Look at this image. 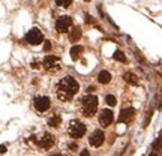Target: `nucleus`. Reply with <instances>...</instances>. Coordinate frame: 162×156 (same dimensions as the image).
I'll return each mask as SVG.
<instances>
[{"label":"nucleus","mask_w":162,"mask_h":156,"mask_svg":"<svg viewBox=\"0 0 162 156\" xmlns=\"http://www.w3.org/2000/svg\"><path fill=\"white\" fill-rule=\"evenodd\" d=\"M68 134L71 138H81L86 134V125L80 120H71L69 126H68Z\"/></svg>","instance_id":"3"},{"label":"nucleus","mask_w":162,"mask_h":156,"mask_svg":"<svg viewBox=\"0 0 162 156\" xmlns=\"http://www.w3.org/2000/svg\"><path fill=\"white\" fill-rule=\"evenodd\" d=\"M105 101H107V104H108V105H110V107H114L116 105V96H113V95H107V98H105Z\"/></svg>","instance_id":"19"},{"label":"nucleus","mask_w":162,"mask_h":156,"mask_svg":"<svg viewBox=\"0 0 162 156\" xmlns=\"http://www.w3.org/2000/svg\"><path fill=\"white\" fill-rule=\"evenodd\" d=\"M5 152H6V147L2 146V147H0V153H5Z\"/></svg>","instance_id":"23"},{"label":"nucleus","mask_w":162,"mask_h":156,"mask_svg":"<svg viewBox=\"0 0 162 156\" xmlns=\"http://www.w3.org/2000/svg\"><path fill=\"white\" fill-rule=\"evenodd\" d=\"M93 90H95V87H93V86H90V87H87V92H89V93H92Z\"/></svg>","instance_id":"21"},{"label":"nucleus","mask_w":162,"mask_h":156,"mask_svg":"<svg viewBox=\"0 0 162 156\" xmlns=\"http://www.w3.org/2000/svg\"><path fill=\"white\" fill-rule=\"evenodd\" d=\"M104 141H105V135L102 131H99V129L92 134V137H90V140H89V143L93 147H101L104 144Z\"/></svg>","instance_id":"9"},{"label":"nucleus","mask_w":162,"mask_h":156,"mask_svg":"<svg viewBox=\"0 0 162 156\" xmlns=\"http://www.w3.org/2000/svg\"><path fill=\"white\" fill-rule=\"evenodd\" d=\"M134 114H135V110L134 108H125V110H122L120 111V116H119V122L128 123L129 120L134 117Z\"/></svg>","instance_id":"11"},{"label":"nucleus","mask_w":162,"mask_h":156,"mask_svg":"<svg viewBox=\"0 0 162 156\" xmlns=\"http://www.w3.org/2000/svg\"><path fill=\"white\" fill-rule=\"evenodd\" d=\"M81 53H83V47H81V45H74V47L71 48V57H72V60H78Z\"/></svg>","instance_id":"14"},{"label":"nucleus","mask_w":162,"mask_h":156,"mask_svg":"<svg viewBox=\"0 0 162 156\" xmlns=\"http://www.w3.org/2000/svg\"><path fill=\"white\" fill-rule=\"evenodd\" d=\"M113 120H114V116H113V113L110 110H104L101 113V116H99V123H101L104 128L105 126H110L113 123Z\"/></svg>","instance_id":"10"},{"label":"nucleus","mask_w":162,"mask_h":156,"mask_svg":"<svg viewBox=\"0 0 162 156\" xmlns=\"http://www.w3.org/2000/svg\"><path fill=\"white\" fill-rule=\"evenodd\" d=\"M72 26V18L71 17H60V18L56 21V30L60 33H65L69 30V27Z\"/></svg>","instance_id":"6"},{"label":"nucleus","mask_w":162,"mask_h":156,"mask_svg":"<svg viewBox=\"0 0 162 156\" xmlns=\"http://www.w3.org/2000/svg\"><path fill=\"white\" fill-rule=\"evenodd\" d=\"M60 122H62V119H60V116H54V117H51V119L48 120V125H50L51 128H59Z\"/></svg>","instance_id":"16"},{"label":"nucleus","mask_w":162,"mask_h":156,"mask_svg":"<svg viewBox=\"0 0 162 156\" xmlns=\"http://www.w3.org/2000/svg\"><path fill=\"white\" fill-rule=\"evenodd\" d=\"M116 60H119V62H122V63H125L126 62V57H125V54L122 53V51L120 50H117L116 51V53H114V56H113Z\"/></svg>","instance_id":"17"},{"label":"nucleus","mask_w":162,"mask_h":156,"mask_svg":"<svg viewBox=\"0 0 162 156\" xmlns=\"http://www.w3.org/2000/svg\"><path fill=\"white\" fill-rule=\"evenodd\" d=\"M44 68L48 71H59L60 69V59L56 56H47L44 59Z\"/></svg>","instance_id":"5"},{"label":"nucleus","mask_w":162,"mask_h":156,"mask_svg":"<svg viewBox=\"0 0 162 156\" xmlns=\"http://www.w3.org/2000/svg\"><path fill=\"white\" fill-rule=\"evenodd\" d=\"M86 2H89V0H86Z\"/></svg>","instance_id":"25"},{"label":"nucleus","mask_w":162,"mask_h":156,"mask_svg":"<svg viewBox=\"0 0 162 156\" xmlns=\"http://www.w3.org/2000/svg\"><path fill=\"white\" fill-rule=\"evenodd\" d=\"M57 6H62V8H69L72 5V0H56Z\"/></svg>","instance_id":"18"},{"label":"nucleus","mask_w":162,"mask_h":156,"mask_svg":"<svg viewBox=\"0 0 162 156\" xmlns=\"http://www.w3.org/2000/svg\"><path fill=\"white\" fill-rule=\"evenodd\" d=\"M69 147H71V149H72V150H77V144H74V143H72V144H71Z\"/></svg>","instance_id":"22"},{"label":"nucleus","mask_w":162,"mask_h":156,"mask_svg":"<svg viewBox=\"0 0 162 156\" xmlns=\"http://www.w3.org/2000/svg\"><path fill=\"white\" fill-rule=\"evenodd\" d=\"M98 81L101 83V84H108L111 81V74L108 72V71H101L98 75Z\"/></svg>","instance_id":"12"},{"label":"nucleus","mask_w":162,"mask_h":156,"mask_svg":"<svg viewBox=\"0 0 162 156\" xmlns=\"http://www.w3.org/2000/svg\"><path fill=\"white\" fill-rule=\"evenodd\" d=\"M54 143H56V140H54V137L48 132H45L42 135V138H39L38 141H36V144H38L41 149H51V147L54 146Z\"/></svg>","instance_id":"7"},{"label":"nucleus","mask_w":162,"mask_h":156,"mask_svg":"<svg viewBox=\"0 0 162 156\" xmlns=\"http://www.w3.org/2000/svg\"><path fill=\"white\" fill-rule=\"evenodd\" d=\"M44 51H51V42L50 41L44 42Z\"/></svg>","instance_id":"20"},{"label":"nucleus","mask_w":162,"mask_h":156,"mask_svg":"<svg viewBox=\"0 0 162 156\" xmlns=\"http://www.w3.org/2000/svg\"><path fill=\"white\" fill-rule=\"evenodd\" d=\"M69 38L72 42H77L80 38H81V29L80 27H74L71 30V35H69Z\"/></svg>","instance_id":"15"},{"label":"nucleus","mask_w":162,"mask_h":156,"mask_svg":"<svg viewBox=\"0 0 162 156\" xmlns=\"http://www.w3.org/2000/svg\"><path fill=\"white\" fill-rule=\"evenodd\" d=\"M42 39H44V36H42L41 30H38V29H32V30L27 32V35H26V41L29 42V44H32V45L41 44Z\"/></svg>","instance_id":"4"},{"label":"nucleus","mask_w":162,"mask_h":156,"mask_svg":"<svg viewBox=\"0 0 162 156\" xmlns=\"http://www.w3.org/2000/svg\"><path fill=\"white\" fill-rule=\"evenodd\" d=\"M123 78H125L126 83H129V84H132V86H137V84H138V77L135 75V74H132V72H126V74L123 75Z\"/></svg>","instance_id":"13"},{"label":"nucleus","mask_w":162,"mask_h":156,"mask_svg":"<svg viewBox=\"0 0 162 156\" xmlns=\"http://www.w3.org/2000/svg\"><path fill=\"white\" fill-rule=\"evenodd\" d=\"M33 105H35V108L38 111L44 113V111H47L50 108V99L47 96H38V98H35Z\"/></svg>","instance_id":"8"},{"label":"nucleus","mask_w":162,"mask_h":156,"mask_svg":"<svg viewBox=\"0 0 162 156\" xmlns=\"http://www.w3.org/2000/svg\"><path fill=\"white\" fill-rule=\"evenodd\" d=\"M81 155H83V156H89V152L87 150H83V152H81Z\"/></svg>","instance_id":"24"},{"label":"nucleus","mask_w":162,"mask_h":156,"mask_svg":"<svg viewBox=\"0 0 162 156\" xmlns=\"http://www.w3.org/2000/svg\"><path fill=\"white\" fill-rule=\"evenodd\" d=\"M80 90V84L72 77H63L56 84V93L60 101H71Z\"/></svg>","instance_id":"1"},{"label":"nucleus","mask_w":162,"mask_h":156,"mask_svg":"<svg viewBox=\"0 0 162 156\" xmlns=\"http://www.w3.org/2000/svg\"><path fill=\"white\" fill-rule=\"evenodd\" d=\"M98 110V98L95 95H87L80 104V111L84 117H92Z\"/></svg>","instance_id":"2"}]
</instances>
